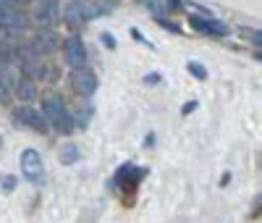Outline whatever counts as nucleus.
Here are the masks:
<instances>
[{
	"label": "nucleus",
	"instance_id": "obj_1",
	"mask_svg": "<svg viewBox=\"0 0 262 223\" xmlns=\"http://www.w3.org/2000/svg\"><path fill=\"white\" fill-rule=\"evenodd\" d=\"M42 113H45V121L53 129H58L63 134H69L74 129V118L69 113V108L63 105V97H58V95H48L42 100Z\"/></svg>",
	"mask_w": 262,
	"mask_h": 223
},
{
	"label": "nucleus",
	"instance_id": "obj_2",
	"mask_svg": "<svg viewBox=\"0 0 262 223\" xmlns=\"http://www.w3.org/2000/svg\"><path fill=\"white\" fill-rule=\"evenodd\" d=\"M71 89L81 97H90L95 95L97 89V74L92 69H74L71 71Z\"/></svg>",
	"mask_w": 262,
	"mask_h": 223
},
{
	"label": "nucleus",
	"instance_id": "obj_3",
	"mask_svg": "<svg viewBox=\"0 0 262 223\" xmlns=\"http://www.w3.org/2000/svg\"><path fill=\"white\" fill-rule=\"evenodd\" d=\"M189 27L200 34H210V37H228L231 29L223 24V21H215L210 16H189Z\"/></svg>",
	"mask_w": 262,
	"mask_h": 223
},
{
	"label": "nucleus",
	"instance_id": "obj_4",
	"mask_svg": "<svg viewBox=\"0 0 262 223\" xmlns=\"http://www.w3.org/2000/svg\"><path fill=\"white\" fill-rule=\"evenodd\" d=\"M21 173H24V178L32 184L42 181V158H39L37 150L29 147V150L21 152Z\"/></svg>",
	"mask_w": 262,
	"mask_h": 223
},
{
	"label": "nucleus",
	"instance_id": "obj_5",
	"mask_svg": "<svg viewBox=\"0 0 262 223\" xmlns=\"http://www.w3.org/2000/svg\"><path fill=\"white\" fill-rule=\"evenodd\" d=\"M63 58L71 69H84L86 66V48L79 37H69L63 42Z\"/></svg>",
	"mask_w": 262,
	"mask_h": 223
},
{
	"label": "nucleus",
	"instance_id": "obj_6",
	"mask_svg": "<svg viewBox=\"0 0 262 223\" xmlns=\"http://www.w3.org/2000/svg\"><path fill=\"white\" fill-rule=\"evenodd\" d=\"M34 18L39 27H55L60 21V6L58 0H37V11Z\"/></svg>",
	"mask_w": 262,
	"mask_h": 223
},
{
	"label": "nucleus",
	"instance_id": "obj_7",
	"mask_svg": "<svg viewBox=\"0 0 262 223\" xmlns=\"http://www.w3.org/2000/svg\"><path fill=\"white\" fill-rule=\"evenodd\" d=\"M13 116H16L18 124H24L34 131H48V121L42 118V113H37V110H32V108H16Z\"/></svg>",
	"mask_w": 262,
	"mask_h": 223
},
{
	"label": "nucleus",
	"instance_id": "obj_8",
	"mask_svg": "<svg viewBox=\"0 0 262 223\" xmlns=\"http://www.w3.org/2000/svg\"><path fill=\"white\" fill-rule=\"evenodd\" d=\"M102 13V6L97 3H90V0H74V3L69 6V11H66V16L69 18H92V16H100Z\"/></svg>",
	"mask_w": 262,
	"mask_h": 223
},
{
	"label": "nucleus",
	"instance_id": "obj_9",
	"mask_svg": "<svg viewBox=\"0 0 262 223\" xmlns=\"http://www.w3.org/2000/svg\"><path fill=\"white\" fill-rule=\"evenodd\" d=\"M0 27H6V29H24L27 18H24V13H18L16 8L0 3Z\"/></svg>",
	"mask_w": 262,
	"mask_h": 223
},
{
	"label": "nucleus",
	"instance_id": "obj_10",
	"mask_svg": "<svg viewBox=\"0 0 262 223\" xmlns=\"http://www.w3.org/2000/svg\"><path fill=\"white\" fill-rule=\"evenodd\" d=\"M152 13H176L181 8V0H142Z\"/></svg>",
	"mask_w": 262,
	"mask_h": 223
},
{
	"label": "nucleus",
	"instance_id": "obj_11",
	"mask_svg": "<svg viewBox=\"0 0 262 223\" xmlns=\"http://www.w3.org/2000/svg\"><path fill=\"white\" fill-rule=\"evenodd\" d=\"M186 71H189L194 79H200V82H205V79H207V69H205L202 63H194V60H189V63H186Z\"/></svg>",
	"mask_w": 262,
	"mask_h": 223
},
{
	"label": "nucleus",
	"instance_id": "obj_12",
	"mask_svg": "<svg viewBox=\"0 0 262 223\" xmlns=\"http://www.w3.org/2000/svg\"><path fill=\"white\" fill-rule=\"evenodd\" d=\"M242 37L257 45V48H262V29H242Z\"/></svg>",
	"mask_w": 262,
	"mask_h": 223
},
{
	"label": "nucleus",
	"instance_id": "obj_13",
	"mask_svg": "<svg viewBox=\"0 0 262 223\" xmlns=\"http://www.w3.org/2000/svg\"><path fill=\"white\" fill-rule=\"evenodd\" d=\"M76 158H79V150H76V147L69 145V147L60 150V160H63V163H76Z\"/></svg>",
	"mask_w": 262,
	"mask_h": 223
},
{
	"label": "nucleus",
	"instance_id": "obj_14",
	"mask_svg": "<svg viewBox=\"0 0 262 223\" xmlns=\"http://www.w3.org/2000/svg\"><path fill=\"white\" fill-rule=\"evenodd\" d=\"M158 24H160V27H165V29H170L173 34H181V27H176V24H170V21H165L163 16H158Z\"/></svg>",
	"mask_w": 262,
	"mask_h": 223
},
{
	"label": "nucleus",
	"instance_id": "obj_15",
	"mask_svg": "<svg viewBox=\"0 0 262 223\" xmlns=\"http://www.w3.org/2000/svg\"><path fill=\"white\" fill-rule=\"evenodd\" d=\"M100 39H102V45H107V48H116V39H113L111 34H107V32H105V34H102Z\"/></svg>",
	"mask_w": 262,
	"mask_h": 223
},
{
	"label": "nucleus",
	"instance_id": "obj_16",
	"mask_svg": "<svg viewBox=\"0 0 262 223\" xmlns=\"http://www.w3.org/2000/svg\"><path fill=\"white\" fill-rule=\"evenodd\" d=\"M3 3L13 8V6H24V3H32V0H3Z\"/></svg>",
	"mask_w": 262,
	"mask_h": 223
},
{
	"label": "nucleus",
	"instance_id": "obj_17",
	"mask_svg": "<svg viewBox=\"0 0 262 223\" xmlns=\"http://www.w3.org/2000/svg\"><path fill=\"white\" fill-rule=\"evenodd\" d=\"M194 108H196V103H186V105L181 108V113H184V116H189V113H191Z\"/></svg>",
	"mask_w": 262,
	"mask_h": 223
},
{
	"label": "nucleus",
	"instance_id": "obj_18",
	"mask_svg": "<svg viewBox=\"0 0 262 223\" xmlns=\"http://www.w3.org/2000/svg\"><path fill=\"white\" fill-rule=\"evenodd\" d=\"M254 58H257V60H262V53H257V55H254Z\"/></svg>",
	"mask_w": 262,
	"mask_h": 223
},
{
	"label": "nucleus",
	"instance_id": "obj_19",
	"mask_svg": "<svg viewBox=\"0 0 262 223\" xmlns=\"http://www.w3.org/2000/svg\"><path fill=\"white\" fill-rule=\"evenodd\" d=\"M0 3H3V0H0Z\"/></svg>",
	"mask_w": 262,
	"mask_h": 223
}]
</instances>
